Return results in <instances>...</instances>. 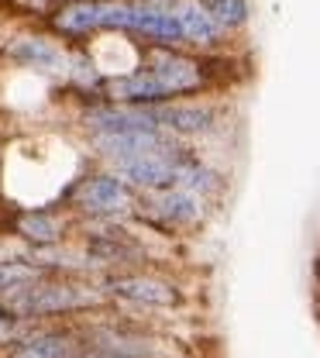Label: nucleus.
Segmentation results:
<instances>
[{
	"instance_id": "f257e3e1",
	"label": "nucleus",
	"mask_w": 320,
	"mask_h": 358,
	"mask_svg": "<svg viewBox=\"0 0 320 358\" xmlns=\"http://www.w3.org/2000/svg\"><path fill=\"white\" fill-rule=\"evenodd\" d=\"M103 300H107L103 289L87 286V282H73V279H59L52 272L0 296V303L10 313H17L24 320H35V324L52 320V317H66V313L96 310Z\"/></svg>"
},
{
	"instance_id": "9b49d317",
	"label": "nucleus",
	"mask_w": 320,
	"mask_h": 358,
	"mask_svg": "<svg viewBox=\"0 0 320 358\" xmlns=\"http://www.w3.org/2000/svg\"><path fill=\"white\" fill-rule=\"evenodd\" d=\"M124 35L135 38L138 45H180L183 48V31L173 10H148V7L131 3Z\"/></svg>"
},
{
	"instance_id": "f3484780",
	"label": "nucleus",
	"mask_w": 320,
	"mask_h": 358,
	"mask_svg": "<svg viewBox=\"0 0 320 358\" xmlns=\"http://www.w3.org/2000/svg\"><path fill=\"white\" fill-rule=\"evenodd\" d=\"M52 3H62V0H48V7H52Z\"/></svg>"
},
{
	"instance_id": "2eb2a0df",
	"label": "nucleus",
	"mask_w": 320,
	"mask_h": 358,
	"mask_svg": "<svg viewBox=\"0 0 320 358\" xmlns=\"http://www.w3.org/2000/svg\"><path fill=\"white\" fill-rule=\"evenodd\" d=\"M138 7H148V10H176L183 0H131Z\"/></svg>"
},
{
	"instance_id": "6e6552de",
	"label": "nucleus",
	"mask_w": 320,
	"mask_h": 358,
	"mask_svg": "<svg viewBox=\"0 0 320 358\" xmlns=\"http://www.w3.org/2000/svg\"><path fill=\"white\" fill-rule=\"evenodd\" d=\"M69 227H73V214H66L62 207H17L10 217V234L28 248L62 245Z\"/></svg>"
},
{
	"instance_id": "4468645a",
	"label": "nucleus",
	"mask_w": 320,
	"mask_h": 358,
	"mask_svg": "<svg viewBox=\"0 0 320 358\" xmlns=\"http://www.w3.org/2000/svg\"><path fill=\"white\" fill-rule=\"evenodd\" d=\"M38 324L35 320H24L17 313H10L3 303H0V348H10L14 341H21L28 331H35Z\"/></svg>"
},
{
	"instance_id": "7ed1b4c3",
	"label": "nucleus",
	"mask_w": 320,
	"mask_h": 358,
	"mask_svg": "<svg viewBox=\"0 0 320 358\" xmlns=\"http://www.w3.org/2000/svg\"><path fill=\"white\" fill-rule=\"evenodd\" d=\"M66 203L83 221H128L138 210V189L114 169H100L73 179Z\"/></svg>"
},
{
	"instance_id": "dca6fc26",
	"label": "nucleus",
	"mask_w": 320,
	"mask_h": 358,
	"mask_svg": "<svg viewBox=\"0 0 320 358\" xmlns=\"http://www.w3.org/2000/svg\"><path fill=\"white\" fill-rule=\"evenodd\" d=\"M317 282H320V259H317Z\"/></svg>"
},
{
	"instance_id": "9d476101",
	"label": "nucleus",
	"mask_w": 320,
	"mask_h": 358,
	"mask_svg": "<svg viewBox=\"0 0 320 358\" xmlns=\"http://www.w3.org/2000/svg\"><path fill=\"white\" fill-rule=\"evenodd\" d=\"M173 14L183 31V48H193V52H224L228 48V35L210 21V14L203 10L200 0H183Z\"/></svg>"
},
{
	"instance_id": "0eeeda50",
	"label": "nucleus",
	"mask_w": 320,
	"mask_h": 358,
	"mask_svg": "<svg viewBox=\"0 0 320 358\" xmlns=\"http://www.w3.org/2000/svg\"><path fill=\"white\" fill-rule=\"evenodd\" d=\"M155 121L159 128L180 138V141H200V138H210L217 134L224 114H221V103L214 100H200V96H189V100H169V103H155Z\"/></svg>"
},
{
	"instance_id": "f03ea898",
	"label": "nucleus",
	"mask_w": 320,
	"mask_h": 358,
	"mask_svg": "<svg viewBox=\"0 0 320 358\" xmlns=\"http://www.w3.org/2000/svg\"><path fill=\"white\" fill-rule=\"evenodd\" d=\"M131 14V0H62L42 14V24L52 38L73 45H87L93 35H124Z\"/></svg>"
},
{
	"instance_id": "20e7f679",
	"label": "nucleus",
	"mask_w": 320,
	"mask_h": 358,
	"mask_svg": "<svg viewBox=\"0 0 320 358\" xmlns=\"http://www.w3.org/2000/svg\"><path fill=\"white\" fill-rule=\"evenodd\" d=\"M210 203L203 196H196L186 186H162V189H145L138 193V210L135 217L152 224L162 234H176V231H196L207 221Z\"/></svg>"
},
{
	"instance_id": "f8f14e48",
	"label": "nucleus",
	"mask_w": 320,
	"mask_h": 358,
	"mask_svg": "<svg viewBox=\"0 0 320 358\" xmlns=\"http://www.w3.org/2000/svg\"><path fill=\"white\" fill-rule=\"evenodd\" d=\"M203 3V10L210 14V21L228 35H241L248 24H252V3L248 0H200Z\"/></svg>"
},
{
	"instance_id": "ddd939ff",
	"label": "nucleus",
	"mask_w": 320,
	"mask_h": 358,
	"mask_svg": "<svg viewBox=\"0 0 320 358\" xmlns=\"http://www.w3.org/2000/svg\"><path fill=\"white\" fill-rule=\"evenodd\" d=\"M42 275H48V272L42 266H35L28 255L0 259V296L10 293V289H17V286H24V282H35V279H42Z\"/></svg>"
},
{
	"instance_id": "423d86ee",
	"label": "nucleus",
	"mask_w": 320,
	"mask_h": 358,
	"mask_svg": "<svg viewBox=\"0 0 320 358\" xmlns=\"http://www.w3.org/2000/svg\"><path fill=\"white\" fill-rule=\"evenodd\" d=\"M0 59H7L14 69L42 73V76H55V80H66V69H69V52L48 31L45 35L42 31H21V35L7 38L0 45Z\"/></svg>"
},
{
	"instance_id": "1a4fd4ad",
	"label": "nucleus",
	"mask_w": 320,
	"mask_h": 358,
	"mask_svg": "<svg viewBox=\"0 0 320 358\" xmlns=\"http://www.w3.org/2000/svg\"><path fill=\"white\" fill-rule=\"evenodd\" d=\"M83 345V331L69 327H35L10 348H3V358H73V352Z\"/></svg>"
},
{
	"instance_id": "39448f33",
	"label": "nucleus",
	"mask_w": 320,
	"mask_h": 358,
	"mask_svg": "<svg viewBox=\"0 0 320 358\" xmlns=\"http://www.w3.org/2000/svg\"><path fill=\"white\" fill-rule=\"evenodd\" d=\"M100 289L107 296H117L124 303L148 307V310H176L186 303V293L173 279H162V275H152V272H131V268L103 275Z\"/></svg>"
}]
</instances>
